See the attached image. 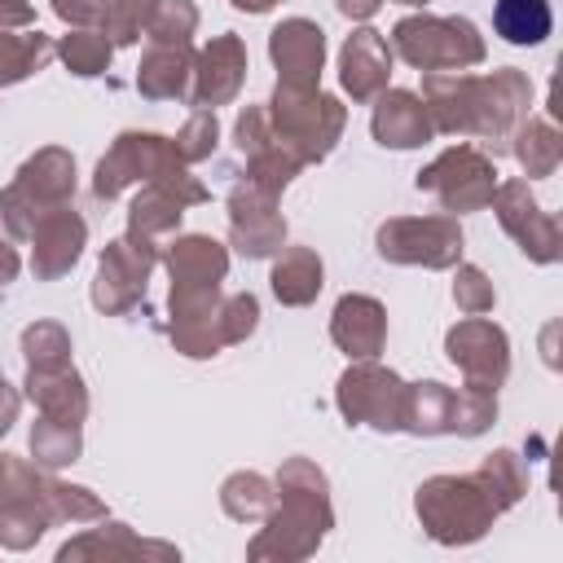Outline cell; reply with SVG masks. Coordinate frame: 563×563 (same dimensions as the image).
Instances as JSON below:
<instances>
[{"label":"cell","mask_w":563,"mask_h":563,"mask_svg":"<svg viewBox=\"0 0 563 563\" xmlns=\"http://www.w3.org/2000/svg\"><path fill=\"white\" fill-rule=\"evenodd\" d=\"M4 479H9V453H0V493H4Z\"/></svg>","instance_id":"f907efd6"},{"label":"cell","mask_w":563,"mask_h":563,"mask_svg":"<svg viewBox=\"0 0 563 563\" xmlns=\"http://www.w3.org/2000/svg\"><path fill=\"white\" fill-rule=\"evenodd\" d=\"M396 4H427V0H396Z\"/></svg>","instance_id":"816d5d0a"},{"label":"cell","mask_w":563,"mask_h":563,"mask_svg":"<svg viewBox=\"0 0 563 563\" xmlns=\"http://www.w3.org/2000/svg\"><path fill=\"white\" fill-rule=\"evenodd\" d=\"M475 479H479V488L488 493V501L497 506V515H506V510L528 493V471H523V462H519L510 449H493V453L479 462Z\"/></svg>","instance_id":"4dcf8cb0"},{"label":"cell","mask_w":563,"mask_h":563,"mask_svg":"<svg viewBox=\"0 0 563 563\" xmlns=\"http://www.w3.org/2000/svg\"><path fill=\"white\" fill-rule=\"evenodd\" d=\"M233 9H242V13H268L277 0H229Z\"/></svg>","instance_id":"681fc988"},{"label":"cell","mask_w":563,"mask_h":563,"mask_svg":"<svg viewBox=\"0 0 563 563\" xmlns=\"http://www.w3.org/2000/svg\"><path fill=\"white\" fill-rule=\"evenodd\" d=\"M444 352L449 361L462 369L466 383H484V387H501L510 374V339L497 321L488 317H466L444 334Z\"/></svg>","instance_id":"8fae6325"},{"label":"cell","mask_w":563,"mask_h":563,"mask_svg":"<svg viewBox=\"0 0 563 563\" xmlns=\"http://www.w3.org/2000/svg\"><path fill=\"white\" fill-rule=\"evenodd\" d=\"M22 356L26 369H53V365H70V334L57 321H35L22 330Z\"/></svg>","instance_id":"8d00e7d4"},{"label":"cell","mask_w":563,"mask_h":563,"mask_svg":"<svg viewBox=\"0 0 563 563\" xmlns=\"http://www.w3.org/2000/svg\"><path fill=\"white\" fill-rule=\"evenodd\" d=\"M154 264H158V251L154 246H141L136 238L110 242L101 251V264H97V277H92V303L106 317L132 312L145 299V282H150Z\"/></svg>","instance_id":"9c48e42d"},{"label":"cell","mask_w":563,"mask_h":563,"mask_svg":"<svg viewBox=\"0 0 563 563\" xmlns=\"http://www.w3.org/2000/svg\"><path fill=\"white\" fill-rule=\"evenodd\" d=\"M387 75H391V48H387L383 31L356 26V31L343 40V53H339L343 92H347L352 101H374V97L387 88Z\"/></svg>","instance_id":"e0dca14e"},{"label":"cell","mask_w":563,"mask_h":563,"mask_svg":"<svg viewBox=\"0 0 563 563\" xmlns=\"http://www.w3.org/2000/svg\"><path fill=\"white\" fill-rule=\"evenodd\" d=\"M413 510H418L427 537L440 541V545H471L497 519V506L488 501V493L479 488L475 475H431V479H422L418 497H413Z\"/></svg>","instance_id":"3957f363"},{"label":"cell","mask_w":563,"mask_h":563,"mask_svg":"<svg viewBox=\"0 0 563 563\" xmlns=\"http://www.w3.org/2000/svg\"><path fill=\"white\" fill-rule=\"evenodd\" d=\"M330 339L352 361H374L387 343V308L374 295H343L330 317Z\"/></svg>","instance_id":"ac0fdd59"},{"label":"cell","mask_w":563,"mask_h":563,"mask_svg":"<svg viewBox=\"0 0 563 563\" xmlns=\"http://www.w3.org/2000/svg\"><path fill=\"white\" fill-rule=\"evenodd\" d=\"M194 31H198V9H194V0H154V9H150V18H145L150 44H189Z\"/></svg>","instance_id":"74e56055"},{"label":"cell","mask_w":563,"mask_h":563,"mask_svg":"<svg viewBox=\"0 0 563 563\" xmlns=\"http://www.w3.org/2000/svg\"><path fill=\"white\" fill-rule=\"evenodd\" d=\"M35 22L31 0H0V31H22Z\"/></svg>","instance_id":"f6af8a7d"},{"label":"cell","mask_w":563,"mask_h":563,"mask_svg":"<svg viewBox=\"0 0 563 563\" xmlns=\"http://www.w3.org/2000/svg\"><path fill=\"white\" fill-rule=\"evenodd\" d=\"M167 273L172 286H202V282H224L229 273V251L207 238V233H185L167 242Z\"/></svg>","instance_id":"603a6c76"},{"label":"cell","mask_w":563,"mask_h":563,"mask_svg":"<svg viewBox=\"0 0 563 563\" xmlns=\"http://www.w3.org/2000/svg\"><path fill=\"white\" fill-rule=\"evenodd\" d=\"M268 57H273V66L282 75L277 84L317 88L321 62H325V31L317 22H308V18H286L268 35Z\"/></svg>","instance_id":"2e32d148"},{"label":"cell","mask_w":563,"mask_h":563,"mask_svg":"<svg viewBox=\"0 0 563 563\" xmlns=\"http://www.w3.org/2000/svg\"><path fill=\"white\" fill-rule=\"evenodd\" d=\"M321 277H325V268H321V255L312 246H286L277 255L268 282H273V295L286 308H303V303H312L321 295Z\"/></svg>","instance_id":"484cf974"},{"label":"cell","mask_w":563,"mask_h":563,"mask_svg":"<svg viewBox=\"0 0 563 563\" xmlns=\"http://www.w3.org/2000/svg\"><path fill=\"white\" fill-rule=\"evenodd\" d=\"M273 484L264 479V475H255V471H238V475H229L224 484H220V506H224V515L229 519H238V523H255V519H264L268 510H273Z\"/></svg>","instance_id":"1f68e13d"},{"label":"cell","mask_w":563,"mask_h":563,"mask_svg":"<svg viewBox=\"0 0 563 563\" xmlns=\"http://www.w3.org/2000/svg\"><path fill=\"white\" fill-rule=\"evenodd\" d=\"M264 110H268L277 141L290 145L303 167L321 163L347 123V110L339 106V97H330L321 88H299V84H277V92Z\"/></svg>","instance_id":"277c9868"},{"label":"cell","mask_w":563,"mask_h":563,"mask_svg":"<svg viewBox=\"0 0 563 563\" xmlns=\"http://www.w3.org/2000/svg\"><path fill=\"white\" fill-rule=\"evenodd\" d=\"M154 0H106V18H101V31L106 40L119 48V44H136L141 31H145V18H150Z\"/></svg>","instance_id":"ab89813d"},{"label":"cell","mask_w":563,"mask_h":563,"mask_svg":"<svg viewBox=\"0 0 563 563\" xmlns=\"http://www.w3.org/2000/svg\"><path fill=\"white\" fill-rule=\"evenodd\" d=\"M53 53H57V44H53L44 31H31V26H22V31H0V88L22 84L26 75L44 70Z\"/></svg>","instance_id":"83f0119b"},{"label":"cell","mask_w":563,"mask_h":563,"mask_svg":"<svg viewBox=\"0 0 563 563\" xmlns=\"http://www.w3.org/2000/svg\"><path fill=\"white\" fill-rule=\"evenodd\" d=\"M216 141H220V123H216V110H189L185 128L172 136V150L180 163H202L216 154Z\"/></svg>","instance_id":"f35d334b"},{"label":"cell","mask_w":563,"mask_h":563,"mask_svg":"<svg viewBox=\"0 0 563 563\" xmlns=\"http://www.w3.org/2000/svg\"><path fill=\"white\" fill-rule=\"evenodd\" d=\"M493 211L501 220V229L519 242V251L532 260V264H554L563 255V238H559V224L550 211H541V202L528 194V180H506L493 189Z\"/></svg>","instance_id":"30bf717a"},{"label":"cell","mask_w":563,"mask_h":563,"mask_svg":"<svg viewBox=\"0 0 563 563\" xmlns=\"http://www.w3.org/2000/svg\"><path fill=\"white\" fill-rule=\"evenodd\" d=\"M422 106H427V119H431L435 132H444V136H475V141L497 150L528 119L532 84L515 66H501L493 75L427 70L422 75Z\"/></svg>","instance_id":"6da1fadb"},{"label":"cell","mask_w":563,"mask_h":563,"mask_svg":"<svg viewBox=\"0 0 563 563\" xmlns=\"http://www.w3.org/2000/svg\"><path fill=\"white\" fill-rule=\"evenodd\" d=\"M255 325H260V299H255L251 290L224 295V303H220V334H224V343L251 339Z\"/></svg>","instance_id":"b9f144b4"},{"label":"cell","mask_w":563,"mask_h":563,"mask_svg":"<svg viewBox=\"0 0 563 563\" xmlns=\"http://www.w3.org/2000/svg\"><path fill=\"white\" fill-rule=\"evenodd\" d=\"M418 189L431 194L453 216L479 211V207H488V198L497 189V167L475 145H453V150H444L440 158H431L418 172Z\"/></svg>","instance_id":"52a82bcc"},{"label":"cell","mask_w":563,"mask_h":563,"mask_svg":"<svg viewBox=\"0 0 563 563\" xmlns=\"http://www.w3.org/2000/svg\"><path fill=\"white\" fill-rule=\"evenodd\" d=\"M400 431L413 435H449L453 431V387L444 383H405V418Z\"/></svg>","instance_id":"4316f807"},{"label":"cell","mask_w":563,"mask_h":563,"mask_svg":"<svg viewBox=\"0 0 563 563\" xmlns=\"http://www.w3.org/2000/svg\"><path fill=\"white\" fill-rule=\"evenodd\" d=\"M194 79V48L189 44H150L136 66V88L150 101H180L189 97Z\"/></svg>","instance_id":"ffe728a7"},{"label":"cell","mask_w":563,"mask_h":563,"mask_svg":"<svg viewBox=\"0 0 563 563\" xmlns=\"http://www.w3.org/2000/svg\"><path fill=\"white\" fill-rule=\"evenodd\" d=\"M374 246L391 264H422V268H453L462 264V224L457 216H391L378 224Z\"/></svg>","instance_id":"8992f818"},{"label":"cell","mask_w":563,"mask_h":563,"mask_svg":"<svg viewBox=\"0 0 563 563\" xmlns=\"http://www.w3.org/2000/svg\"><path fill=\"white\" fill-rule=\"evenodd\" d=\"M273 136H277V132H273V123H268V110H264V106H246V110L238 114V123H233V141H238L242 158H251L255 150H264Z\"/></svg>","instance_id":"7bdbcfd3"},{"label":"cell","mask_w":563,"mask_h":563,"mask_svg":"<svg viewBox=\"0 0 563 563\" xmlns=\"http://www.w3.org/2000/svg\"><path fill=\"white\" fill-rule=\"evenodd\" d=\"M369 132H374V141L387 145V150H413V145H422V141L435 136L422 97H413V92H405V88H383V92L374 97Z\"/></svg>","instance_id":"d6986e66"},{"label":"cell","mask_w":563,"mask_h":563,"mask_svg":"<svg viewBox=\"0 0 563 563\" xmlns=\"http://www.w3.org/2000/svg\"><path fill=\"white\" fill-rule=\"evenodd\" d=\"M334 4H339L343 18H352V22H369V18L378 13L383 0H334Z\"/></svg>","instance_id":"7dc6e473"},{"label":"cell","mask_w":563,"mask_h":563,"mask_svg":"<svg viewBox=\"0 0 563 563\" xmlns=\"http://www.w3.org/2000/svg\"><path fill=\"white\" fill-rule=\"evenodd\" d=\"M180 216H185V207H180L167 189L145 185V189L132 198V207H128V238H136L141 246L163 251V246L176 238Z\"/></svg>","instance_id":"cb8c5ba5"},{"label":"cell","mask_w":563,"mask_h":563,"mask_svg":"<svg viewBox=\"0 0 563 563\" xmlns=\"http://www.w3.org/2000/svg\"><path fill=\"white\" fill-rule=\"evenodd\" d=\"M57 53H62V62H66L75 75L92 79V75H101V70L110 66L114 44H110L106 31H97V26H70V31L57 40Z\"/></svg>","instance_id":"836d02e7"},{"label":"cell","mask_w":563,"mask_h":563,"mask_svg":"<svg viewBox=\"0 0 563 563\" xmlns=\"http://www.w3.org/2000/svg\"><path fill=\"white\" fill-rule=\"evenodd\" d=\"M497 418V387L484 383H462L453 387V431L457 435H479Z\"/></svg>","instance_id":"d590c367"},{"label":"cell","mask_w":563,"mask_h":563,"mask_svg":"<svg viewBox=\"0 0 563 563\" xmlns=\"http://www.w3.org/2000/svg\"><path fill=\"white\" fill-rule=\"evenodd\" d=\"M84 449V435H79V422H62V418H44L31 427V453H35V466L44 471H57L66 462H75Z\"/></svg>","instance_id":"d6a6232c"},{"label":"cell","mask_w":563,"mask_h":563,"mask_svg":"<svg viewBox=\"0 0 563 563\" xmlns=\"http://www.w3.org/2000/svg\"><path fill=\"white\" fill-rule=\"evenodd\" d=\"M453 299H457V308H462L466 317H484V312H493L497 290H493V282L484 277V268H475V264H457Z\"/></svg>","instance_id":"60d3db41"},{"label":"cell","mask_w":563,"mask_h":563,"mask_svg":"<svg viewBox=\"0 0 563 563\" xmlns=\"http://www.w3.org/2000/svg\"><path fill=\"white\" fill-rule=\"evenodd\" d=\"M277 506L264 515L260 537H251L246 559H308L325 532L334 528L330 510V484L317 462L308 457H286L277 471Z\"/></svg>","instance_id":"7a4b0ae2"},{"label":"cell","mask_w":563,"mask_h":563,"mask_svg":"<svg viewBox=\"0 0 563 563\" xmlns=\"http://www.w3.org/2000/svg\"><path fill=\"white\" fill-rule=\"evenodd\" d=\"M167 150H172V141L158 136V132H123V136L110 145V154L97 163L92 194L110 202V198H119L128 185H150L154 172L163 167Z\"/></svg>","instance_id":"4fadbf2b"},{"label":"cell","mask_w":563,"mask_h":563,"mask_svg":"<svg viewBox=\"0 0 563 563\" xmlns=\"http://www.w3.org/2000/svg\"><path fill=\"white\" fill-rule=\"evenodd\" d=\"M53 13H57L66 26H97V31H101L106 0H53Z\"/></svg>","instance_id":"ee69618b"},{"label":"cell","mask_w":563,"mask_h":563,"mask_svg":"<svg viewBox=\"0 0 563 563\" xmlns=\"http://www.w3.org/2000/svg\"><path fill=\"white\" fill-rule=\"evenodd\" d=\"M44 497H48L53 523H101L106 519V506L88 488H79V484H66V479L44 475Z\"/></svg>","instance_id":"e575fe53"},{"label":"cell","mask_w":563,"mask_h":563,"mask_svg":"<svg viewBox=\"0 0 563 563\" xmlns=\"http://www.w3.org/2000/svg\"><path fill=\"white\" fill-rule=\"evenodd\" d=\"M18 268H22V260H18V251H13V246H9L4 238H0V295L9 290V282L18 277Z\"/></svg>","instance_id":"c3c4849f"},{"label":"cell","mask_w":563,"mask_h":563,"mask_svg":"<svg viewBox=\"0 0 563 563\" xmlns=\"http://www.w3.org/2000/svg\"><path fill=\"white\" fill-rule=\"evenodd\" d=\"M26 242H31V268H35V277H40V282H57V277L70 273L75 260L84 255L88 224L79 220V211H75L70 202H62V207H53V211L35 224V233H31Z\"/></svg>","instance_id":"9a60e30c"},{"label":"cell","mask_w":563,"mask_h":563,"mask_svg":"<svg viewBox=\"0 0 563 563\" xmlns=\"http://www.w3.org/2000/svg\"><path fill=\"white\" fill-rule=\"evenodd\" d=\"M229 238L246 260H264V255L282 251L286 220L277 211V198L255 189L251 180L233 185V194H229Z\"/></svg>","instance_id":"5bb4252c"},{"label":"cell","mask_w":563,"mask_h":563,"mask_svg":"<svg viewBox=\"0 0 563 563\" xmlns=\"http://www.w3.org/2000/svg\"><path fill=\"white\" fill-rule=\"evenodd\" d=\"M26 396L44 418L62 422H84L88 418V387L75 365H53V369H26Z\"/></svg>","instance_id":"44dd1931"},{"label":"cell","mask_w":563,"mask_h":563,"mask_svg":"<svg viewBox=\"0 0 563 563\" xmlns=\"http://www.w3.org/2000/svg\"><path fill=\"white\" fill-rule=\"evenodd\" d=\"M13 185H18L26 198H35L40 207H62V202H70V194H75V158H70L62 145H44V150H35V154L18 167Z\"/></svg>","instance_id":"7402d4cb"},{"label":"cell","mask_w":563,"mask_h":563,"mask_svg":"<svg viewBox=\"0 0 563 563\" xmlns=\"http://www.w3.org/2000/svg\"><path fill=\"white\" fill-rule=\"evenodd\" d=\"M88 554H97V559H136V554H163V559H176L172 545L141 541V537H132L123 523H106V519H101V528H88L84 537L66 541V545L57 550L62 563H70V559H88Z\"/></svg>","instance_id":"d4e9b609"},{"label":"cell","mask_w":563,"mask_h":563,"mask_svg":"<svg viewBox=\"0 0 563 563\" xmlns=\"http://www.w3.org/2000/svg\"><path fill=\"white\" fill-rule=\"evenodd\" d=\"M400 62L413 70H466L484 62V35L471 18H435V13H409L391 26L387 44Z\"/></svg>","instance_id":"5b68a950"},{"label":"cell","mask_w":563,"mask_h":563,"mask_svg":"<svg viewBox=\"0 0 563 563\" xmlns=\"http://www.w3.org/2000/svg\"><path fill=\"white\" fill-rule=\"evenodd\" d=\"M18 405H22V396H18V391L4 383V369H0V435H4V431L18 422Z\"/></svg>","instance_id":"bcb514c9"},{"label":"cell","mask_w":563,"mask_h":563,"mask_svg":"<svg viewBox=\"0 0 563 563\" xmlns=\"http://www.w3.org/2000/svg\"><path fill=\"white\" fill-rule=\"evenodd\" d=\"M242 79H246V44H242L233 31L211 35V40L202 44V53L194 57L189 106H194V110L229 106V101L242 92Z\"/></svg>","instance_id":"7c38bea8"},{"label":"cell","mask_w":563,"mask_h":563,"mask_svg":"<svg viewBox=\"0 0 563 563\" xmlns=\"http://www.w3.org/2000/svg\"><path fill=\"white\" fill-rule=\"evenodd\" d=\"M510 150H515V158L528 176H550L563 158V141H559L550 119H523L510 136Z\"/></svg>","instance_id":"f546056e"},{"label":"cell","mask_w":563,"mask_h":563,"mask_svg":"<svg viewBox=\"0 0 563 563\" xmlns=\"http://www.w3.org/2000/svg\"><path fill=\"white\" fill-rule=\"evenodd\" d=\"M339 413L352 422V427H374V431H400V418H405V383L374 365V361H352L339 378Z\"/></svg>","instance_id":"ba28073f"},{"label":"cell","mask_w":563,"mask_h":563,"mask_svg":"<svg viewBox=\"0 0 563 563\" xmlns=\"http://www.w3.org/2000/svg\"><path fill=\"white\" fill-rule=\"evenodd\" d=\"M554 26V13H550V0H497L493 4V31L506 40V44H541Z\"/></svg>","instance_id":"f1b7e54d"}]
</instances>
